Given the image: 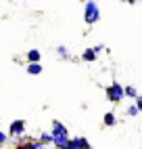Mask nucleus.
<instances>
[{
  "instance_id": "20e7f679",
  "label": "nucleus",
  "mask_w": 142,
  "mask_h": 149,
  "mask_svg": "<svg viewBox=\"0 0 142 149\" xmlns=\"http://www.w3.org/2000/svg\"><path fill=\"white\" fill-rule=\"evenodd\" d=\"M6 132H8V136H11V139L19 141L21 136H25V120H21V118H19V120H13Z\"/></svg>"
},
{
  "instance_id": "f257e3e1",
  "label": "nucleus",
  "mask_w": 142,
  "mask_h": 149,
  "mask_svg": "<svg viewBox=\"0 0 142 149\" xmlns=\"http://www.w3.org/2000/svg\"><path fill=\"white\" fill-rule=\"evenodd\" d=\"M50 134H52V139H54V145H52L54 149H67L71 136H69V128L63 122L52 120V124H50Z\"/></svg>"
},
{
  "instance_id": "7ed1b4c3",
  "label": "nucleus",
  "mask_w": 142,
  "mask_h": 149,
  "mask_svg": "<svg viewBox=\"0 0 142 149\" xmlns=\"http://www.w3.org/2000/svg\"><path fill=\"white\" fill-rule=\"evenodd\" d=\"M84 21L88 25H94L100 21V6L94 2V0H88V2H84Z\"/></svg>"
},
{
  "instance_id": "0eeeda50",
  "label": "nucleus",
  "mask_w": 142,
  "mask_h": 149,
  "mask_svg": "<svg viewBox=\"0 0 142 149\" xmlns=\"http://www.w3.org/2000/svg\"><path fill=\"white\" fill-rule=\"evenodd\" d=\"M42 61V53L38 48H29L27 51V63H40Z\"/></svg>"
},
{
  "instance_id": "39448f33",
  "label": "nucleus",
  "mask_w": 142,
  "mask_h": 149,
  "mask_svg": "<svg viewBox=\"0 0 142 149\" xmlns=\"http://www.w3.org/2000/svg\"><path fill=\"white\" fill-rule=\"evenodd\" d=\"M98 59V55L94 53V48L90 46V48H84V53H82V61H86V63H94Z\"/></svg>"
},
{
  "instance_id": "9b49d317",
  "label": "nucleus",
  "mask_w": 142,
  "mask_h": 149,
  "mask_svg": "<svg viewBox=\"0 0 142 149\" xmlns=\"http://www.w3.org/2000/svg\"><path fill=\"white\" fill-rule=\"evenodd\" d=\"M75 141H77V147H79V149H94L86 136H75Z\"/></svg>"
},
{
  "instance_id": "6ab92c4d",
  "label": "nucleus",
  "mask_w": 142,
  "mask_h": 149,
  "mask_svg": "<svg viewBox=\"0 0 142 149\" xmlns=\"http://www.w3.org/2000/svg\"><path fill=\"white\" fill-rule=\"evenodd\" d=\"M48 149H54V147H48Z\"/></svg>"
},
{
  "instance_id": "4468645a",
  "label": "nucleus",
  "mask_w": 142,
  "mask_h": 149,
  "mask_svg": "<svg viewBox=\"0 0 142 149\" xmlns=\"http://www.w3.org/2000/svg\"><path fill=\"white\" fill-rule=\"evenodd\" d=\"M8 143H11V136H8V132H6V130H4V132H0V145L6 149V147H8Z\"/></svg>"
},
{
  "instance_id": "423d86ee",
  "label": "nucleus",
  "mask_w": 142,
  "mask_h": 149,
  "mask_svg": "<svg viewBox=\"0 0 142 149\" xmlns=\"http://www.w3.org/2000/svg\"><path fill=\"white\" fill-rule=\"evenodd\" d=\"M57 55H59L61 59H63V61H71V59H73L71 51H69V48H67L65 44H59V46H57Z\"/></svg>"
},
{
  "instance_id": "f03ea898",
  "label": "nucleus",
  "mask_w": 142,
  "mask_h": 149,
  "mask_svg": "<svg viewBox=\"0 0 142 149\" xmlns=\"http://www.w3.org/2000/svg\"><path fill=\"white\" fill-rule=\"evenodd\" d=\"M105 95H107V99L111 103H115V105H119L121 101L125 99V86L123 84H119L117 80H113L107 88H105Z\"/></svg>"
},
{
  "instance_id": "a211bd4d",
  "label": "nucleus",
  "mask_w": 142,
  "mask_h": 149,
  "mask_svg": "<svg viewBox=\"0 0 142 149\" xmlns=\"http://www.w3.org/2000/svg\"><path fill=\"white\" fill-rule=\"evenodd\" d=\"M13 61H15L17 65H23V63H25V61H23V59H21V57H15V59H13Z\"/></svg>"
},
{
  "instance_id": "f8f14e48",
  "label": "nucleus",
  "mask_w": 142,
  "mask_h": 149,
  "mask_svg": "<svg viewBox=\"0 0 142 149\" xmlns=\"http://www.w3.org/2000/svg\"><path fill=\"white\" fill-rule=\"evenodd\" d=\"M125 116H128V118H136V116H140V109L136 107V103H132V105L125 109Z\"/></svg>"
},
{
  "instance_id": "f3484780",
  "label": "nucleus",
  "mask_w": 142,
  "mask_h": 149,
  "mask_svg": "<svg viewBox=\"0 0 142 149\" xmlns=\"http://www.w3.org/2000/svg\"><path fill=\"white\" fill-rule=\"evenodd\" d=\"M134 103H136V107L140 109V113H142V95H140V97L136 99V101H134Z\"/></svg>"
},
{
  "instance_id": "dca6fc26",
  "label": "nucleus",
  "mask_w": 142,
  "mask_h": 149,
  "mask_svg": "<svg viewBox=\"0 0 142 149\" xmlns=\"http://www.w3.org/2000/svg\"><path fill=\"white\" fill-rule=\"evenodd\" d=\"M67 149H79V147H77V141H75V139H71V141H69Z\"/></svg>"
},
{
  "instance_id": "1a4fd4ad",
  "label": "nucleus",
  "mask_w": 142,
  "mask_h": 149,
  "mask_svg": "<svg viewBox=\"0 0 142 149\" xmlns=\"http://www.w3.org/2000/svg\"><path fill=\"white\" fill-rule=\"evenodd\" d=\"M25 72L29 76H40V74H42V63H27L25 65Z\"/></svg>"
},
{
  "instance_id": "ddd939ff",
  "label": "nucleus",
  "mask_w": 142,
  "mask_h": 149,
  "mask_svg": "<svg viewBox=\"0 0 142 149\" xmlns=\"http://www.w3.org/2000/svg\"><path fill=\"white\" fill-rule=\"evenodd\" d=\"M125 97H128V99H134V101H136V99L140 97L138 91H136V86H125Z\"/></svg>"
},
{
  "instance_id": "9d476101",
  "label": "nucleus",
  "mask_w": 142,
  "mask_h": 149,
  "mask_svg": "<svg viewBox=\"0 0 142 149\" xmlns=\"http://www.w3.org/2000/svg\"><path fill=\"white\" fill-rule=\"evenodd\" d=\"M38 139H40V141H42L46 147H48V145H54V139H52V134H50V132H40Z\"/></svg>"
},
{
  "instance_id": "6e6552de",
  "label": "nucleus",
  "mask_w": 142,
  "mask_h": 149,
  "mask_svg": "<svg viewBox=\"0 0 142 149\" xmlns=\"http://www.w3.org/2000/svg\"><path fill=\"white\" fill-rule=\"evenodd\" d=\"M103 124H105L107 128H113V126L117 124V116H115V111H107V113L103 116Z\"/></svg>"
},
{
  "instance_id": "2eb2a0df",
  "label": "nucleus",
  "mask_w": 142,
  "mask_h": 149,
  "mask_svg": "<svg viewBox=\"0 0 142 149\" xmlns=\"http://www.w3.org/2000/svg\"><path fill=\"white\" fill-rule=\"evenodd\" d=\"M92 48H94V53H96V55H100L103 51H107V48H105V44H94Z\"/></svg>"
}]
</instances>
